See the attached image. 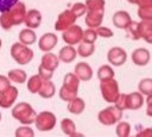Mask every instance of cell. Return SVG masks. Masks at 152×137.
<instances>
[{
	"label": "cell",
	"instance_id": "obj_1",
	"mask_svg": "<svg viewBox=\"0 0 152 137\" xmlns=\"http://www.w3.org/2000/svg\"><path fill=\"white\" fill-rule=\"evenodd\" d=\"M26 5L18 1L12 8L0 14V26L4 30H10L12 26H17L24 23L26 17Z\"/></svg>",
	"mask_w": 152,
	"mask_h": 137
},
{
	"label": "cell",
	"instance_id": "obj_2",
	"mask_svg": "<svg viewBox=\"0 0 152 137\" xmlns=\"http://www.w3.org/2000/svg\"><path fill=\"white\" fill-rule=\"evenodd\" d=\"M104 0H86L87 13H86V25L88 27L97 29L101 26L104 17Z\"/></svg>",
	"mask_w": 152,
	"mask_h": 137
},
{
	"label": "cell",
	"instance_id": "obj_3",
	"mask_svg": "<svg viewBox=\"0 0 152 137\" xmlns=\"http://www.w3.org/2000/svg\"><path fill=\"white\" fill-rule=\"evenodd\" d=\"M80 79L75 73H68L65 74L63 79V85L61 86L59 89V98L63 101H70L71 99L77 96L78 93V87H80Z\"/></svg>",
	"mask_w": 152,
	"mask_h": 137
},
{
	"label": "cell",
	"instance_id": "obj_4",
	"mask_svg": "<svg viewBox=\"0 0 152 137\" xmlns=\"http://www.w3.org/2000/svg\"><path fill=\"white\" fill-rule=\"evenodd\" d=\"M11 114L14 119L24 125L33 124L37 117L36 110L28 102H18L11 111Z\"/></svg>",
	"mask_w": 152,
	"mask_h": 137
},
{
	"label": "cell",
	"instance_id": "obj_5",
	"mask_svg": "<svg viewBox=\"0 0 152 137\" xmlns=\"http://www.w3.org/2000/svg\"><path fill=\"white\" fill-rule=\"evenodd\" d=\"M10 52H11V57L20 66L30 63L34 57L33 50L31 48H28V45L23 44L21 42L13 43Z\"/></svg>",
	"mask_w": 152,
	"mask_h": 137
},
{
	"label": "cell",
	"instance_id": "obj_6",
	"mask_svg": "<svg viewBox=\"0 0 152 137\" xmlns=\"http://www.w3.org/2000/svg\"><path fill=\"white\" fill-rule=\"evenodd\" d=\"M100 91H101V95H102L103 100L109 102V104H114L116 101V99L119 98V95H120L119 83L114 77L101 81Z\"/></svg>",
	"mask_w": 152,
	"mask_h": 137
},
{
	"label": "cell",
	"instance_id": "obj_7",
	"mask_svg": "<svg viewBox=\"0 0 152 137\" xmlns=\"http://www.w3.org/2000/svg\"><path fill=\"white\" fill-rule=\"evenodd\" d=\"M122 118V110L114 106H108L101 110L97 113V120L106 126H110L114 124H118Z\"/></svg>",
	"mask_w": 152,
	"mask_h": 137
},
{
	"label": "cell",
	"instance_id": "obj_8",
	"mask_svg": "<svg viewBox=\"0 0 152 137\" xmlns=\"http://www.w3.org/2000/svg\"><path fill=\"white\" fill-rule=\"evenodd\" d=\"M56 123H57L56 116L50 111H42L40 113H37V117L34 120L36 129L42 132L52 130L56 126Z\"/></svg>",
	"mask_w": 152,
	"mask_h": 137
},
{
	"label": "cell",
	"instance_id": "obj_9",
	"mask_svg": "<svg viewBox=\"0 0 152 137\" xmlns=\"http://www.w3.org/2000/svg\"><path fill=\"white\" fill-rule=\"evenodd\" d=\"M77 15L72 12V10H64L63 12H61L57 17V20L55 23V30L56 31H65L66 29H69L71 25H74L76 23Z\"/></svg>",
	"mask_w": 152,
	"mask_h": 137
},
{
	"label": "cell",
	"instance_id": "obj_10",
	"mask_svg": "<svg viewBox=\"0 0 152 137\" xmlns=\"http://www.w3.org/2000/svg\"><path fill=\"white\" fill-rule=\"evenodd\" d=\"M83 31L84 30L81 26L74 24L69 29L63 31L62 38H63L64 43H66L69 45H76V44L82 42V39H83Z\"/></svg>",
	"mask_w": 152,
	"mask_h": 137
},
{
	"label": "cell",
	"instance_id": "obj_11",
	"mask_svg": "<svg viewBox=\"0 0 152 137\" xmlns=\"http://www.w3.org/2000/svg\"><path fill=\"white\" fill-rule=\"evenodd\" d=\"M126 60H127V54L120 46H113L107 52V61L112 66L120 67V66L125 64Z\"/></svg>",
	"mask_w": 152,
	"mask_h": 137
},
{
	"label": "cell",
	"instance_id": "obj_12",
	"mask_svg": "<svg viewBox=\"0 0 152 137\" xmlns=\"http://www.w3.org/2000/svg\"><path fill=\"white\" fill-rule=\"evenodd\" d=\"M19 91L14 86H10L5 91L0 92V107L1 108H10L13 106L14 101L17 100Z\"/></svg>",
	"mask_w": 152,
	"mask_h": 137
},
{
	"label": "cell",
	"instance_id": "obj_13",
	"mask_svg": "<svg viewBox=\"0 0 152 137\" xmlns=\"http://www.w3.org/2000/svg\"><path fill=\"white\" fill-rule=\"evenodd\" d=\"M57 42H58V37L55 33L46 32V33H44L39 38V41H38V48L43 52H48V51H51L57 45Z\"/></svg>",
	"mask_w": 152,
	"mask_h": 137
},
{
	"label": "cell",
	"instance_id": "obj_14",
	"mask_svg": "<svg viewBox=\"0 0 152 137\" xmlns=\"http://www.w3.org/2000/svg\"><path fill=\"white\" fill-rule=\"evenodd\" d=\"M131 58H132V62L135 64V66H139V67H144L146 66L148 62H150V58H151V54L147 49L145 48H137L132 51L131 54Z\"/></svg>",
	"mask_w": 152,
	"mask_h": 137
},
{
	"label": "cell",
	"instance_id": "obj_15",
	"mask_svg": "<svg viewBox=\"0 0 152 137\" xmlns=\"http://www.w3.org/2000/svg\"><path fill=\"white\" fill-rule=\"evenodd\" d=\"M113 24L116 29H121V30H126L127 26L131 24L132 18L129 15V13L127 11H116L113 14Z\"/></svg>",
	"mask_w": 152,
	"mask_h": 137
},
{
	"label": "cell",
	"instance_id": "obj_16",
	"mask_svg": "<svg viewBox=\"0 0 152 137\" xmlns=\"http://www.w3.org/2000/svg\"><path fill=\"white\" fill-rule=\"evenodd\" d=\"M138 17L141 20H152V0H137Z\"/></svg>",
	"mask_w": 152,
	"mask_h": 137
},
{
	"label": "cell",
	"instance_id": "obj_17",
	"mask_svg": "<svg viewBox=\"0 0 152 137\" xmlns=\"http://www.w3.org/2000/svg\"><path fill=\"white\" fill-rule=\"evenodd\" d=\"M42 23V13L36 10V8H31L26 12V17H25V20H24V24L26 25V27H30V29H37L39 27Z\"/></svg>",
	"mask_w": 152,
	"mask_h": 137
},
{
	"label": "cell",
	"instance_id": "obj_18",
	"mask_svg": "<svg viewBox=\"0 0 152 137\" xmlns=\"http://www.w3.org/2000/svg\"><path fill=\"white\" fill-rule=\"evenodd\" d=\"M77 55H78L77 54V49H75L74 45H69V44H66L65 46L61 48L59 51H58V58L63 63H70V62L75 61Z\"/></svg>",
	"mask_w": 152,
	"mask_h": 137
},
{
	"label": "cell",
	"instance_id": "obj_19",
	"mask_svg": "<svg viewBox=\"0 0 152 137\" xmlns=\"http://www.w3.org/2000/svg\"><path fill=\"white\" fill-rule=\"evenodd\" d=\"M74 73L81 81H89L93 77V69L87 62H78L74 68Z\"/></svg>",
	"mask_w": 152,
	"mask_h": 137
},
{
	"label": "cell",
	"instance_id": "obj_20",
	"mask_svg": "<svg viewBox=\"0 0 152 137\" xmlns=\"http://www.w3.org/2000/svg\"><path fill=\"white\" fill-rule=\"evenodd\" d=\"M144 102H145L144 94H141L140 92H133L127 94V110H132V111L139 110L142 107Z\"/></svg>",
	"mask_w": 152,
	"mask_h": 137
},
{
	"label": "cell",
	"instance_id": "obj_21",
	"mask_svg": "<svg viewBox=\"0 0 152 137\" xmlns=\"http://www.w3.org/2000/svg\"><path fill=\"white\" fill-rule=\"evenodd\" d=\"M139 33L141 39L148 44H152V20L139 21Z\"/></svg>",
	"mask_w": 152,
	"mask_h": 137
},
{
	"label": "cell",
	"instance_id": "obj_22",
	"mask_svg": "<svg viewBox=\"0 0 152 137\" xmlns=\"http://www.w3.org/2000/svg\"><path fill=\"white\" fill-rule=\"evenodd\" d=\"M40 64L44 66L45 68L48 69H51V70H56L59 66V58H58V55H55L50 51L45 52L43 56H42V60H40Z\"/></svg>",
	"mask_w": 152,
	"mask_h": 137
},
{
	"label": "cell",
	"instance_id": "obj_23",
	"mask_svg": "<svg viewBox=\"0 0 152 137\" xmlns=\"http://www.w3.org/2000/svg\"><path fill=\"white\" fill-rule=\"evenodd\" d=\"M84 108H86V102L80 96L71 99L70 101H68V105H66L68 112H70L72 114H81L84 111Z\"/></svg>",
	"mask_w": 152,
	"mask_h": 137
},
{
	"label": "cell",
	"instance_id": "obj_24",
	"mask_svg": "<svg viewBox=\"0 0 152 137\" xmlns=\"http://www.w3.org/2000/svg\"><path fill=\"white\" fill-rule=\"evenodd\" d=\"M56 93V86L52 81L50 80H44L43 83H42V87L38 91V94L40 98L43 99H50L55 95Z\"/></svg>",
	"mask_w": 152,
	"mask_h": 137
},
{
	"label": "cell",
	"instance_id": "obj_25",
	"mask_svg": "<svg viewBox=\"0 0 152 137\" xmlns=\"http://www.w3.org/2000/svg\"><path fill=\"white\" fill-rule=\"evenodd\" d=\"M19 42H21L23 44H26V45H31L33 43H36L37 41V35L34 32L33 29H30V27H26V29H23L20 32H19Z\"/></svg>",
	"mask_w": 152,
	"mask_h": 137
},
{
	"label": "cell",
	"instance_id": "obj_26",
	"mask_svg": "<svg viewBox=\"0 0 152 137\" xmlns=\"http://www.w3.org/2000/svg\"><path fill=\"white\" fill-rule=\"evenodd\" d=\"M95 51V45L94 43H87V42H81L78 43V46H77V54L78 56L83 57V58H87L89 56H91Z\"/></svg>",
	"mask_w": 152,
	"mask_h": 137
},
{
	"label": "cell",
	"instance_id": "obj_27",
	"mask_svg": "<svg viewBox=\"0 0 152 137\" xmlns=\"http://www.w3.org/2000/svg\"><path fill=\"white\" fill-rule=\"evenodd\" d=\"M61 129L66 136H81V133L76 132V125L70 118H64L61 122Z\"/></svg>",
	"mask_w": 152,
	"mask_h": 137
},
{
	"label": "cell",
	"instance_id": "obj_28",
	"mask_svg": "<svg viewBox=\"0 0 152 137\" xmlns=\"http://www.w3.org/2000/svg\"><path fill=\"white\" fill-rule=\"evenodd\" d=\"M7 76L14 83H24L27 80V74L23 69H11L7 74Z\"/></svg>",
	"mask_w": 152,
	"mask_h": 137
},
{
	"label": "cell",
	"instance_id": "obj_29",
	"mask_svg": "<svg viewBox=\"0 0 152 137\" xmlns=\"http://www.w3.org/2000/svg\"><path fill=\"white\" fill-rule=\"evenodd\" d=\"M43 81H44V80L39 76V74H37V75H32V76L27 80V85H26L28 92H30V93H33V94L38 93V91H39L40 87H42Z\"/></svg>",
	"mask_w": 152,
	"mask_h": 137
},
{
	"label": "cell",
	"instance_id": "obj_30",
	"mask_svg": "<svg viewBox=\"0 0 152 137\" xmlns=\"http://www.w3.org/2000/svg\"><path fill=\"white\" fill-rule=\"evenodd\" d=\"M115 75L114 69L109 64H103L97 69V77L100 81H104L108 79H113Z\"/></svg>",
	"mask_w": 152,
	"mask_h": 137
},
{
	"label": "cell",
	"instance_id": "obj_31",
	"mask_svg": "<svg viewBox=\"0 0 152 137\" xmlns=\"http://www.w3.org/2000/svg\"><path fill=\"white\" fill-rule=\"evenodd\" d=\"M138 91L144 94V95H150L152 94V79L151 77H145L141 79L138 83Z\"/></svg>",
	"mask_w": 152,
	"mask_h": 137
},
{
	"label": "cell",
	"instance_id": "obj_32",
	"mask_svg": "<svg viewBox=\"0 0 152 137\" xmlns=\"http://www.w3.org/2000/svg\"><path fill=\"white\" fill-rule=\"evenodd\" d=\"M126 31V36L133 41H138L140 39V33H139V23L138 21H131V24L127 26Z\"/></svg>",
	"mask_w": 152,
	"mask_h": 137
},
{
	"label": "cell",
	"instance_id": "obj_33",
	"mask_svg": "<svg viewBox=\"0 0 152 137\" xmlns=\"http://www.w3.org/2000/svg\"><path fill=\"white\" fill-rule=\"evenodd\" d=\"M115 133L120 137H127L131 133V125L127 122H119L115 127Z\"/></svg>",
	"mask_w": 152,
	"mask_h": 137
},
{
	"label": "cell",
	"instance_id": "obj_34",
	"mask_svg": "<svg viewBox=\"0 0 152 137\" xmlns=\"http://www.w3.org/2000/svg\"><path fill=\"white\" fill-rule=\"evenodd\" d=\"M99 35L96 32V29H93V27H88L87 30L83 31V42H87V43H95L96 39H97Z\"/></svg>",
	"mask_w": 152,
	"mask_h": 137
},
{
	"label": "cell",
	"instance_id": "obj_35",
	"mask_svg": "<svg viewBox=\"0 0 152 137\" xmlns=\"http://www.w3.org/2000/svg\"><path fill=\"white\" fill-rule=\"evenodd\" d=\"M14 135L17 136V137H33L34 136V131L28 126V125H21V126H19L17 130H15V132H14Z\"/></svg>",
	"mask_w": 152,
	"mask_h": 137
},
{
	"label": "cell",
	"instance_id": "obj_36",
	"mask_svg": "<svg viewBox=\"0 0 152 137\" xmlns=\"http://www.w3.org/2000/svg\"><path fill=\"white\" fill-rule=\"evenodd\" d=\"M71 10H72V12L77 15V18H80V17H82V15H84V14L87 13L86 2H84V4H83V2H75V4L72 5Z\"/></svg>",
	"mask_w": 152,
	"mask_h": 137
},
{
	"label": "cell",
	"instance_id": "obj_37",
	"mask_svg": "<svg viewBox=\"0 0 152 137\" xmlns=\"http://www.w3.org/2000/svg\"><path fill=\"white\" fill-rule=\"evenodd\" d=\"M53 71H55V70L48 69V68H45V67L42 66V64H39V67H38V74H39V76H40L43 80H51L52 76H53Z\"/></svg>",
	"mask_w": 152,
	"mask_h": 137
},
{
	"label": "cell",
	"instance_id": "obj_38",
	"mask_svg": "<svg viewBox=\"0 0 152 137\" xmlns=\"http://www.w3.org/2000/svg\"><path fill=\"white\" fill-rule=\"evenodd\" d=\"M114 105L118 107V108H120V110H127V94H125V93H120V95H119V98L116 99V101L114 102Z\"/></svg>",
	"mask_w": 152,
	"mask_h": 137
},
{
	"label": "cell",
	"instance_id": "obj_39",
	"mask_svg": "<svg viewBox=\"0 0 152 137\" xmlns=\"http://www.w3.org/2000/svg\"><path fill=\"white\" fill-rule=\"evenodd\" d=\"M96 32H97V35H99L100 37H102V38H110V37L114 36L113 31H112L109 27H106V26H99V27L96 29Z\"/></svg>",
	"mask_w": 152,
	"mask_h": 137
},
{
	"label": "cell",
	"instance_id": "obj_40",
	"mask_svg": "<svg viewBox=\"0 0 152 137\" xmlns=\"http://www.w3.org/2000/svg\"><path fill=\"white\" fill-rule=\"evenodd\" d=\"M19 0H0V13L12 8Z\"/></svg>",
	"mask_w": 152,
	"mask_h": 137
},
{
	"label": "cell",
	"instance_id": "obj_41",
	"mask_svg": "<svg viewBox=\"0 0 152 137\" xmlns=\"http://www.w3.org/2000/svg\"><path fill=\"white\" fill-rule=\"evenodd\" d=\"M11 86V80L8 76L5 75H0V92L5 91L6 88H8Z\"/></svg>",
	"mask_w": 152,
	"mask_h": 137
},
{
	"label": "cell",
	"instance_id": "obj_42",
	"mask_svg": "<svg viewBox=\"0 0 152 137\" xmlns=\"http://www.w3.org/2000/svg\"><path fill=\"white\" fill-rule=\"evenodd\" d=\"M138 137H152V127H145L141 129L139 132H137Z\"/></svg>",
	"mask_w": 152,
	"mask_h": 137
},
{
	"label": "cell",
	"instance_id": "obj_43",
	"mask_svg": "<svg viewBox=\"0 0 152 137\" xmlns=\"http://www.w3.org/2000/svg\"><path fill=\"white\" fill-rule=\"evenodd\" d=\"M146 114L152 117V94L147 95L146 98Z\"/></svg>",
	"mask_w": 152,
	"mask_h": 137
},
{
	"label": "cell",
	"instance_id": "obj_44",
	"mask_svg": "<svg viewBox=\"0 0 152 137\" xmlns=\"http://www.w3.org/2000/svg\"><path fill=\"white\" fill-rule=\"evenodd\" d=\"M126 1L129 4H137V0H126Z\"/></svg>",
	"mask_w": 152,
	"mask_h": 137
},
{
	"label": "cell",
	"instance_id": "obj_45",
	"mask_svg": "<svg viewBox=\"0 0 152 137\" xmlns=\"http://www.w3.org/2000/svg\"><path fill=\"white\" fill-rule=\"evenodd\" d=\"M1 45H2V41H1V38H0V49H1Z\"/></svg>",
	"mask_w": 152,
	"mask_h": 137
},
{
	"label": "cell",
	"instance_id": "obj_46",
	"mask_svg": "<svg viewBox=\"0 0 152 137\" xmlns=\"http://www.w3.org/2000/svg\"><path fill=\"white\" fill-rule=\"evenodd\" d=\"M1 118H2V114H1V112H0V122H1Z\"/></svg>",
	"mask_w": 152,
	"mask_h": 137
}]
</instances>
